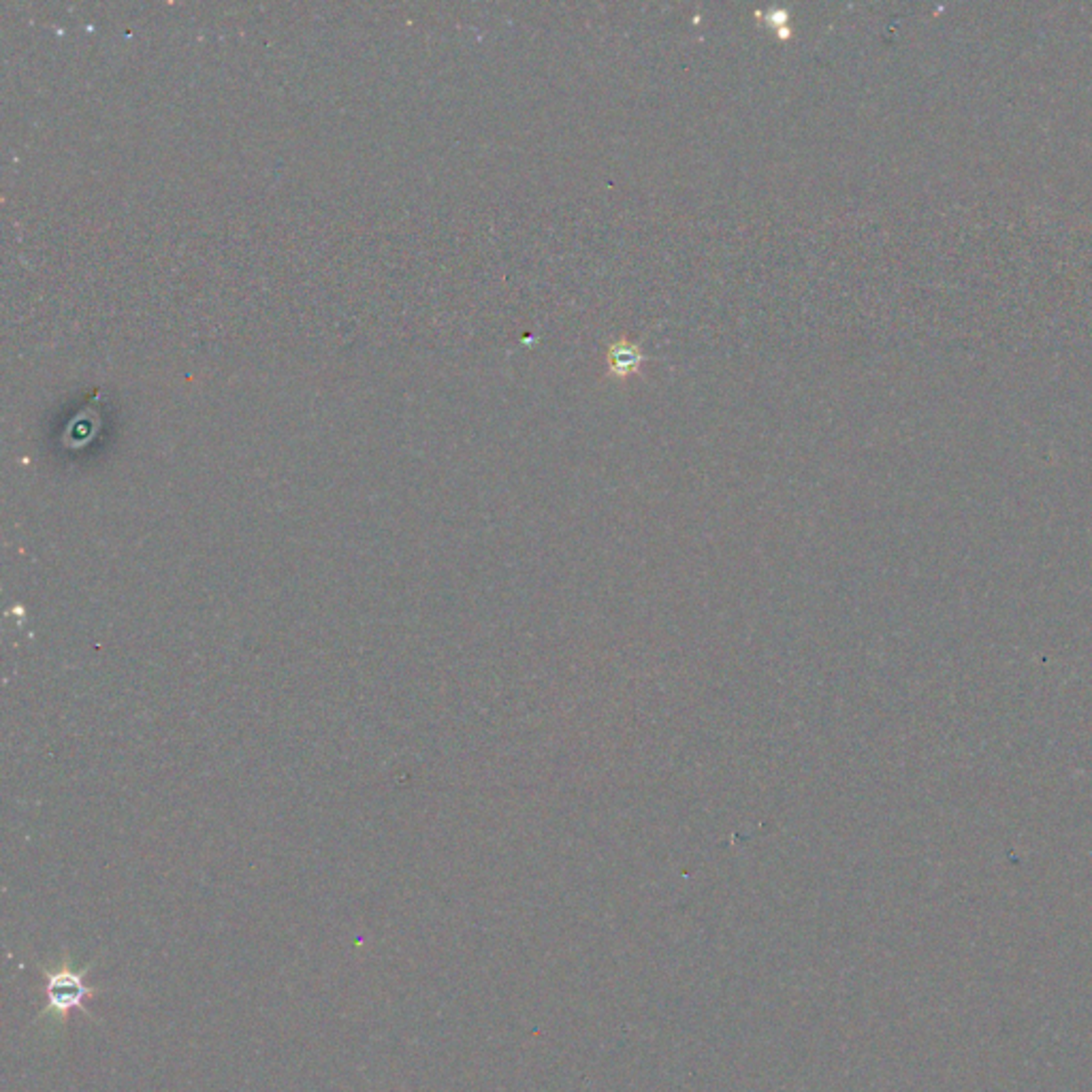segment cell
Segmentation results:
<instances>
[{
    "label": "cell",
    "instance_id": "1",
    "mask_svg": "<svg viewBox=\"0 0 1092 1092\" xmlns=\"http://www.w3.org/2000/svg\"><path fill=\"white\" fill-rule=\"evenodd\" d=\"M92 966H94V962L77 966L71 954H64L62 960L52 969L41 966L43 977H45V1007L41 1009L37 1020L56 1022V1026L62 1029L64 1022L75 1009L90 1015L86 1005L101 994L99 988L88 983V973Z\"/></svg>",
    "mask_w": 1092,
    "mask_h": 1092
},
{
    "label": "cell",
    "instance_id": "2",
    "mask_svg": "<svg viewBox=\"0 0 1092 1092\" xmlns=\"http://www.w3.org/2000/svg\"><path fill=\"white\" fill-rule=\"evenodd\" d=\"M640 348L630 339H619L608 348V370L617 376H627L636 371L642 363Z\"/></svg>",
    "mask_w": 1092,
    "mask_h": 1092
}]
</instances>
